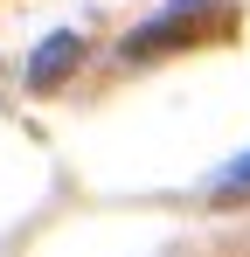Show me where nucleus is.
<instances>
[{
	"label": "nucleus",
	"instance_id": "2",
	"mask_svg": "<svg viewBox=\"0 0 250 257\" xmlns=\"http://www.w3.org/2000/svg\"><path fill=\"white\" fill-rule=\"evenodd\" d=\"M77 63H83V35H77V28H56V35H42V42H35V56H28V90H35V97H49V90H56L70 70H77Z\"/></svg>",
	"mask_w": 250,
	"mask_h": 257
},
{
	"label": "nucleus",
	"instance_id": "3",
	"mask_svg": "<svg viewBox=\"0 0 250 257\" xmlns=\"http://www.w3.org/2000/svg\"><path fill=\"white\" fill-rule=\"evenodd\" d=\"M215 195H222V202H236V195H250V153H243V160H236L229 174H222V181H215Z\"/></svg>",
	"mask_w": 250,
	"mask_h": 257
},
{
	"label": "nucleus",
	"instance_id": "1",
	"mask_svg": "<svg viewBox=\"0 0 250 257\" xmlns=\"http://www.w3.org/2000/svg\"><path fill=\"white\" fill-rule=\"evenodd\" d=\"M195 28H229V14H215L202 0H181V7H167L160 21H146L132 42H125V63H146V56H160L174 42H195Z\"/></svg>",
	"mask_w": 250,
	"mask_h": 257
}]
</instances>
